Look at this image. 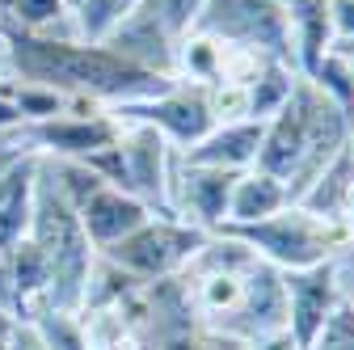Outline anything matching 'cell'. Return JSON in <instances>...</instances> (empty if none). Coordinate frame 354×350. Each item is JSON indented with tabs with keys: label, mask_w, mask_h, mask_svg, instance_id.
<instances>
[{
	"label": "cell",
	"mask_w": 354,
	"mask_h": 350,
	"mask_svg": "<svg viewBox=\"0 0 354 350\" xmlns=\"http://www.w3.org/2000/svg\"><path fill=\"white\" fill-rule=\"evenodd\" d=\"M0 47H5V80L47 84L64 98H88L106 110L148 102L173 84V76H160L122 59L106 42L47 38V34L0 26Z\"/></svg>",
	"instance_id": "cell-1"
},
{
	"label": "cell",
	"mask_w": 354,
	"mask_h": 350,
	"mask_svg": "<svg viewBox=\"0 0 354 350\" xmlns=\"http://www.w3.org/2000/svg\"><path fill=\"white\" fill-rule=\"evenodd\" d=\"M350 122L354 118L337 102H329L313 80L295 76L283 110L261 122V148L253 169L279 178L287 186V199L299 203L308 186L329 169V160L346 148Z\"/></svg>",
	"instance_id": "cell-2"
},
{
	"label": "cell",
	"mask_w": 354,
	"mask_h": 350,
	"mask_svg": "<svg viewBox=\"0 0 354 350\" xmlns=\"http://www.w3.org/2000/svg\"><path fill=\"white\" fill-rule=\"evenodd\" d=\"M51 270V291L38 308H55V313H80L84 304V287H88V270L97 261V249L88 245L84 224L76 207L59 194L55 178L47 173L38 156V186H34V215H30V232H26Z\"/></svg>",
	"instance_id": "cell-3"
},
{
	"label": "cell",
	"mask_w": 354,
	"mask_h": 350,
	"mask_svg": "<svg viewBox=\"0 0 354 350\" xmlns=\"http://www.w3.org/2000/svg\"><path fill=\"white\" fill-rule=\"evenodd\" d=\"M219 232L241 241L245 249H253L261 261H270L274 270H308V266L333 261L350 249L346 228L337 220H325V215L308 211L304 203H287L283 211L266 215L257 224L219 228Z\"/></svg>",
	"instance_id": "cell-4"
},
{
	"label": "cell",
	"mask_w": 354,
	"mask_h": 350,
	"mask_svg": "<svg viewBox=\"0 0 354 350\" xmlns=\"http://www.w3.org/2000/svg\"><path fill=\"white\" fill-rule=\"evenodd\" d=\"M211 232L177 220V215H152L136 232H127L122 241H114L110 249H102V257H110L118 270H127L140 283H160V279H177L194 253L207 245Z\"/></svg>",
	"instance_id": "cell-5"
},
{
	"label": "cell",
	"mask_w": 354,
	"mask_h": 350,
	"mask_svg": "<svg viewBox=\"0 0 354 350\" xmlns=\"http://www.w3.org/2000/svg\"><path fill=\"white\" fill-rule=\"evenodd\" d=\"M190 30L219 38L224 47L261 51V55L295 68L291 30H287V0H207Z\"/></svg>",
	"instance_id": "cell-6"
},
{
	"label": "cell",
	"mask_w": 354,
	"mask_h": 350,
	"mask_svg": "<svg viewBox=\"0 0 354 350\" xmlns=\"http://www.w3.org/2000/svg\"><path fill=\"white\" fill-rule=\"evenodd\" d=\"M118 156H122V190L136 194L152 215L169 211V173H173V148L148 122L118 118Z\"/></svg>",
	"instance_id": "cell-7"
},
{
	"label": "cell",
	"mask_w": 354,
	"mask_h": 350,
	"mask_svg": "<svg viewBox=\"0 0 354 350\" xmlns=\"http://www.w3.org/2000/svg\"><path fill=\"white\" fill-rule=\"evenodd\" d=\"M114 118H131V122H148L169 140L173 152H190L207 131L215 127V114L207 106V89L203 84H186L173 80L165 93L148 98V102H131V106H114Z\"/></svg>",
	"instance_id": "cell-8"
},
{
	"label": "cell",
	"mask_w": 354,
	"mask_h": 350,
	"mask_svg": "<svg viewBox=\"0 0 354 350\" xmlns=\"http://www.w3.org/2000/svg\"><path fill=\"white\" fill-rule=\"evenodd\" d=\"M9 140L34 156H47V160H84L118 140V118L110 110L84 114V118L55 114L47 122H26V127L9 131Z\"/></svg>",
	"instance_id": "cell-9"
},
{
	"label": "cell",
	"mask_w": 354,
	"mask_h": 350,
	"mask_svg": "<svg viewBox=\"0 0 354 350\" xmlns=\"http://www.w3.org/2000/svg\"><path fill=\"white\" fill-rule=\"evenodd\" d=\"M241 173L228 169H207V165H190L186 156H173V173H169V211L177 220H186L203 232H219L228 220V199H232V182Z\"/></svg>",
	"instance_id": "cell-10"
},
{
	"label": "cell",
	"mask_w": 354,
	"mask_h": 350,
	"mask_svg": "<svg viewBox=\"0 0 354 350\" xmlns=\"http://www.w3.org/2000/svg\"><path fill=\"white\" fill-rule=\"evenodd\" d=\"M283 300H287V333L299 350H308L317 329L342 304L337 257L321 261V266H308V270H283Z\"/></svg>",
	"instance_id": "cell-11"
},
{
	"label": "cell",
	"mask_w": 354,
	"mask_h": 350,
	"mask_svg": "<svg viewBox=\"0 0 354 350\" xmlns=\"http://www.w3.org/2000/svg\"><path fill=\"white\" fill-rule=\"evenodd\" d=\"M76 215H80V224H84L88 245H93L97 253L110 249L114 241H122L127 232H136L144 220H152V211L136 194H127L118 186H102L97 194H88Z\"/></svg>",
	"instance_id": "cell-12"
},
{
	"label": "cell",
	"mask_w": 354,
	"mask_h": 350,
	"mask_svg": "<svg viewBox=\"0 0 354 350\" xmlns=\"http://www.w3.org/2000/svg\"><path fill=\"white\" fill-rule=\"evenodd\" d=\"M257 148H261V122L245 118V122H215L190 152H177V156H186L190 165H207V169L245 173L257 165Z\"/></svg>",
	"instance_id": "cell-13"
},
{
	"label": "cell",
	"mask_w": 354,
	"mask_h": 350,
	"mask_svg": "<svg viewBox=\"0 0 354 350\" xmlns=\"http://www.w3.org/2000/svg\"><path fill=\"white\" fill-rule=\"evenodd\" d=\"M287 30H291V59L299 76H313V68L333 51V17L329 0H287Z\"/></svg>",
	"instance_id": "cell-14"
},
{
	"label": "cell",
	"mask_w": 354,
	"mask_h": 350,
	"mask_svg": "<svg viewBox=\"0 0 354 350\" xmlns=\"http://www.w3.org/2000/svg\"><path fill=\"white\" fill-rule=\"evenodd\" d=\"M34 186H38V156L21 152L5 173H0V249H13L30 232Z\"/></svg>",
	"instance_id": "cell-15"
},
{
	"label": "cell",
	"mask_w": 354,
	"mask_h": 350,
	"mask_svg": "<svg viewBox=\"0 0 354 350\" xmlns=\"http://www.w3.org/2000/svg\"><path fill=\"white\" fill-rule=\"evenodd\" d=\"M291 199H287V186L279 178H270V173L261 169H245L241 178L232 182V199H228V220L224 228H245V224H257L266 220V215L283 211Z\"/></svg>",
	"instance_id": "cell-16"
},
{
	"label": "cell",
	"mask_w": 354,
	"mask_h": 350,
	"mask_svg": "<svg viewBox=\"0 0 354 350\" xmlns=\"http://www.w3.org/2000/svg\"><path fill=\"white\" fill-rule=\"evenodd\" d=\"M224 76V42L203 34V30H190L177 38L173 47V80H186V84H211Z\"/></svg>",
	"instance_id": "cell-17"
},
{
	"label": "cell",
	"mask_w": 354,
	"mask_h": 350,
	"mask_svg": "<svg viewBox=\"0 0 354 350\" xmlns=\"http://www.w3.org/2000/svg\"><path fill=\"white\" fill-rule=\"evenodd\" d=\"M350 194H354V160H350V152L342 148V152L329 160V169L321 173L313 186H308V194H304L299 203H304L308 211L325 215V220H342Z\"/></svg>",
	"instance_id": "cell-18"
},
{
	"label": "cell",
	"mask_w": 354,
	"mask_h": 350,
	"mask_svg": "<svg viewBox=\"0 0 354 350\" xmlns=\"http://www.w3.org/2000/svg\"><path fill=\"white\" fill-rule=\"evenodd\" d=\"M295 68L291 64H283V59H270L261 72H257V80L249 84V118L253 122H266L270 114H279L283 110V102L291 98V84H295Z\"/></svg>",
	"instance_id": "cell-19"
},
{
	"label": "cell",
	"mask_w": 354,
	"mask_h": 350,
	"mask_svg": "<svg viewBox=\"0 0 354 350\" xmlns=\"http://www.w3.org/2000/svg\"><path fill=\"white\" fill-rule=\"evenodd\" d=\"M144 0H80L72 21H76V38L80 42H102L118 21H127Z\"/></svg>",
	"instance_id": "cell-20"
},
{
	"label": "cell",
	"mask_w": 354,
	"mask_h": 350,
	"mask_svg": "<svg viewBox=\"0 0 354 350\" xmlns=\"http://www.w3.org/2000/svg\"><path fill=\"white\" fill-rule=\"evenodd\" d=\"M42 346L47 350H88V338H84V325H80V313H55V308H34L26 317Z\"/></svg>",
	"instance_id": "cell-21"
},
{
	"label": "cell",
	"mask_w": 354,
	"mask_h": 350,
	"mask_svg": "<svg viewBox=\"0 0 354 350\" xmlns=\"http://www.w3.org/2000/svg\"><path fill=\"white\" fill-rule=\"evenodd\" d=\"M304 80H313L329 102H337V106L354 118V72H350V59H346L337 47L313 68V76H304Z\"/></svg>",
	"instance_id": "cell-22"
},
{
	"label": "cell",
	"mask_w": 354,
	"mask_h": 350,
	"mask_svg": "<svg viewBox=\"0 0 354 350\" xmlns=\"http://www.w3.org/2000/svg\"><path fill=\"white\" fill-rule=\"evenodd\" d=\"M5 93H9L13 110L21 114V127H26V122H47V118L64 114V93L47 89V84H26V80H5Z\"/></svg>",
	"instance_id": "cell-23"
},
{
	"label": "cell",
	"mask_w": 354,
	"mask_h": 350,
	"mask_svg": "<svg viewBox=\"0 0 354 350\" xmlns=\"http://www.w3.org/2000/svg\"><path fill=\"white\" fill-rule=\"evenodd\" d=\"M203 5L207 0H144L140 5V13L165 34V38H182V34H190V26L198 21V13H203Z\"/></svg>",
	"instance_id": "cell-24"
},
{
	"label": "cell",
	"mask_w": 354,
	"mask_h": 350,
	"mask_svg": "<svg viewBox=\"0 0 354 350\" xmlns=\"http://www.w3.org/2000/svg\"><path fill=\"white\" fill-rule=\"evenodd\" d=\"M308 350H354V300L342 295V304L317 329V338L308 342Z\"/></svg>",
	"instance_id": "cell-25"
},
{
	"label": "cell",
	"mask_w": 354,
	"mask_h": 350,
	"mask_svg": "<svg viewBox=\"0 0 354 350\" xmlns=\"http://www.w3.org/2000/svg\"><path fill=\"white\" fill-rule=\"evenodd\" d=\"M329 17H333V38L342 47H354V0H329Z\"/></svg>",
	"instance_id": "cell-26"
},
{
	"label": "cell",
	"mask_w": 354,
	"mask_h": 350,
	"mask_svg": "<svg viewBox=\"0 0 354 350\" xmlns=\"http://www.w3.org/2000/svg\"><path fill=\"white\" fill-rule=\"evenodd\" d=\"M198 350H245V342L241 338H228V333H215V329H203Z\"/></svg>",
	"instance_id": "cell-27"
},
{
	"label": "cell",
	"mask_w": 354,
	"mask_h": 350,
	"mask_svg": "<svg viewBox=\"0 0 354 350\" xmlns=\"http://www.w3.org/2000/svg\"><path fill=\"white\" fill-rule=\"evenodd\" d=\"M245 350H299V346L291 342V333H287V329H279V333H266V338L249 342Z\"/></svg>",
	"instance_id": "cell-28"
},
{
	"label": "cell",
	"mask_w": 354,
	"mask_h": 350,
	"mask_svg": "<svg viewBox=\"0 0 354 350\" xmlns=\"http://www.w3.org/2000/svg\"><path fill=\"white\" fill-rule=\"evenodd\" d=\"M17 321H21V317H13L9 308H0V350H9V342H13V333H17Z\"/></svg>",
	"instance_id": "cell-29"
},
{
	"label": "cell",
	"mask_w": 354,
	"mask_h": 350,
	"mask_svg": "<svg viewBox=\"0 0 354 350\" xmlns=\"http://www.w3.org/2000/svg\"><path fill=\"white\" fill-rule=\"evenodd\" d=\"M337 224L346 228V241H350V249H354V194H350V203H346V211H342Z\"/></svg>",
	"instance_id": "cell-30"
},
{
	"label": "cell",
	"mask_w": 354,
	"mask_h": 350,
	"mask_svg": "<svg viewBox=\"0 0 354 350\" xmlns=\"http://www.w3.org/2000/svg\"><path fill=\"white\" fill-rule=\"evenodd\" d=\"M346 266L354 270V249H346ZM342 295H346V300H354V287H342Z\"/></svg>",
	"instance_id": "cell-31"
},
{
	"label": "cell",
	"mask_w": 354,
	"mask_h": 350,
	"mask_svg": "<svg viewBox=\"0 0 354 350\" xmlns=\"http://www.w3.org/2000/svg\"><path fill=\"white\" fill-rule=\"evenodd\" d=\"M346 152H350V160H354V122H350V140H346Z\"/></svg>",
	"instance_id": "cell-32"
},
{
	"label": "cell",
	"mask_w": 354,
	"mask_h": 350,
	"mask_svg": "<svg viewBox=\"0 0 354 350\" xmlns=\"http://www.w3.org/2000/svg\"><path fill=\"white\" fill-rule=\"evenodd\" d=\"M0 80H5V47H0Z\"/></svg>",
	"instance_id": "cell-33"
},
{
	"label": "cell",
	"mask_w": 354,
	"mask_h": 350,
	"mask_svg": "<svg viewBox=\"0 0 354 350\" xmlns=\"http://www.w3.org/2000/svg\"><path fill=\"white\" fill-rule=\"evenodd\" d=\"M337 47H342V42H337Z\"/></svg>",
	"instance_id": "cell-34"
}]
</instances>
